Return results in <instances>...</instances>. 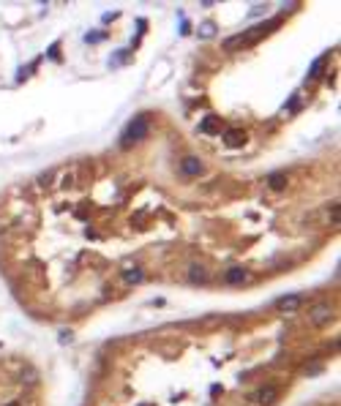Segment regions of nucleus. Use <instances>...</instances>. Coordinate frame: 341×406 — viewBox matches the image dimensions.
<instances>
[{"mask_svg":"<svg viewBox=\"0 0 341 406\" xmlns=\"http://www.w3.org/2000/svg\"><path fill=\"white\" fill-rule=\"evenodd\" d=\"M148 136V118L142 115V118H134L129 123V129H126V134H123V139H120V144L123 147H131L134 142H142V139Z\"/></svg>","mask_w":341,"mask_h":406,"instance_id":"f257e3e1","label":"nucleus"},{"mask_svg":"<svg viewBox=\"0 0 341 406\" xmlns=\"http://www.w3.org/2000/svg\"><path fill=\"white\" fill-rule=\"evenodd\" d=\"M309 319H311V322H314V324H320V327H322V324H328V322H331V319H333V311H331V305H325V303H317L314 308H311Z\"/></svg>","mask_w":341,"mask_h":406,"instance_id":"f03ea898","label":"nucleus"},{"mask_svg":"<svg viewBox=\"0 0 341 406\" xmlns=\"http://www.w3.org/2000/svg\"><path fill=\"white\" fill-rule=\"evenodd\" d=\"M180 172H183V175H188V177L202 175V161L194 158V155H186V158H183V164H180Z\"/></svg>","mask_w":341,"mask_h":406,"instance_id":"7ed1b4c3","label":"nucleus"},{"mask_svg":"<svg viewBox=\"0 0 341 406\" xmlns=\"http://www.w3.org/2000/svg\"><path fill=\"white\" fill-rule=\"evenodd\" d=\"M276 398H279V390H276V387H262V390L254 396V401L259 406H270V404H276Z\"/></svg>","mask_w":341,"mask_h":406,"instance_id":"20e7f679","label":"nucleus"},{"mask_svg":"<svg viewBox=\"0 0 341 406\" xmlns=\"http://www.w3.org/2000/svg\"><path fill=\"white\" fill-rule=\"evenodd\" d=\"M246 278H248L246 268H229L227 272H224V281H227L229 286H238V283H243Z\"/></svg>","mask_w":341,"mask_h":406,"instance_id":"39448f33","label":"nucleus"},{"mask_svg":"<svg viewBox=\"0 0 341 406\" xmlns=\"http://www.w3.org/2000/svg\"><path fill=\"white\" fill-rule=\"evenodd\" d=\"M224 142H227L229 147H240V144L246 142V134L240 129H229V131H224Z\"/></svg>","mask_w":341,"mask_h":406,"instance_id":"423d86ee","label":"nucleus"},{"mask_svg":"<svg viewBox=\"0 0 341 406\" xmlns=\"http://www.w3.org/2000/svg\"><path fill=\"white\" fill-rule=\"evenodd\" d=\"M298 305H300V297L298 294H290V297H281L279 303H276V308L279 311H295Z\"/></svg>","mask_w":341,"mask_h":406,"instance_id":"0eeeda50","label":"nucleus"},{"mask_svg":"<svg viewBox=\"0 0 341 406\" xmlns=\"http://www.w3.org/2000/svg\"><path fill=\"white\" fill-rule=\"evenodd\" d=\"M268 185L273 191H284L287 188V175H281V172H273V175L268 177Z\"/></svg>","mask_w":341,"mask_h":406,"instance_id":"6e6552de","label":"nucleus"},{"mask_svg":"<svg viewBox=\"0 0 341 406\" xmlns=\"http://www.w3.org/2000/svg\"><path fill=\"white\" fill-rule=\"evenodd\" d=\"M188 275H191L194 283H205L207 281V270L199 268V265H191V268H188Z\"/></svg>","mask_w":341,"mask_h":406,"instance_id":"1a4fd4ad","label":"nucleus"},{"mask_svg":"<svg viewBox=\"0 0 341 406\" xmlns=\"http://www.w3.org/2000/svg\"><path fill=\"white\" fill-rule=\"evenodd\" d=\"M142 278H145V272H142L140 268L126 270V272H123V281H126V283H142Z\"/></svg>","mask_w":341,"mask_h":406,"instance_id":"9d476101","label":"nucleus"},{"mask_svg":"<svg viewBox=\"0 0 341 406\" xmlns=\"http://www.w3.org/2000/svg\"><path fill=\"white\" fill-rule=\"evenodd\" d=\"M202 131H207V134H216V131H218V118L207 115V118L202 120Z\"/></svg>","mask_w":341,"mask_h":406,"instance_id":"9b49d317","label":"nucleus"},{"mask_svg":"<svg viewBox=\"0 0 341 406\" xmlns=\"http://www.w3.org/2000/svg\"><path fill=\"white\" fill-rule=\"evenodd\" d=\"M322 68H325V57H317L314 60V66L309 68V79H317L322 74Z\"/></svg>","mask_w":341,"mask_h":406,"instance_id":"f8f14e48","label":"nucleus"},{"mask_svg":"<svg viewBox=\"0 0 341 406\" xmlns=\"http://www.w3.org/2000/svg\"><path fill=\"white\" fill-rule=\"evenodd\" d=\"M199 33H202V36H205V38H210L213 33H216V25H213V22H205V25L199 27Z\"/></svg>","mask_w":341,"mask_h":406,"instance_id":"ddd939ff","label":"nucleus"},{"mask_svg":"<svg viewBox=\"0 0 341 406\" xmlns=\"http://www.w3.org/2000/svg\"><path fill=\"white\" fill-rule=\"evenodd\" d=\"M331 218H333V224L339 226V205H333V207H331Z\"/></svg>","mask_w":341,"mask_h":406,"instance_id":"4468645a","label":"nucleus"},{"mask_svg":"<svg viewBox=\"0 0 341 406\" xmlns=\"http://www.w3.org/2000/svg\"><path fill=\"white\" fill-rule=\"evenodd\" d=\"M8 406H19V404H8Z\"/></svg>","mask_w":341,"mask_h":406,"instance_id":"2eb2a0df","label":"nucleus"}]
</instances>
